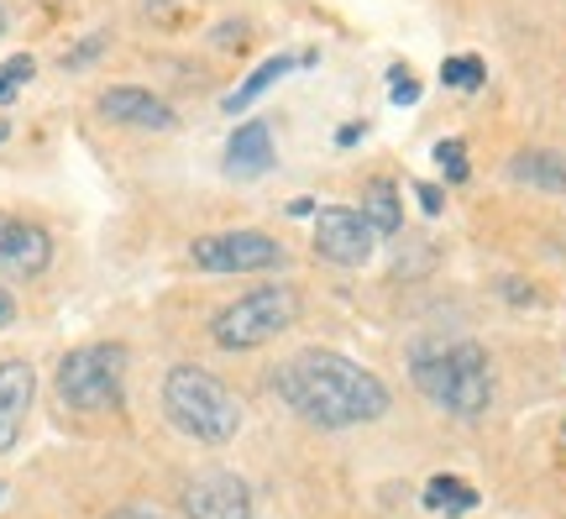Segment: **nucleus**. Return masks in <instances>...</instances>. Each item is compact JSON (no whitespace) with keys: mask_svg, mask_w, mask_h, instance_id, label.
<instances>
[{"mask_svg":"<svg viewBox=\"0 0 566 519\" xmlns=\"http://www.w3.org/2000/svg\"><path fill=\"white\" fill-rule=\"evenodd\" d=\"M273 388L294 415L321 430H346V425H367V419L388 415L384 378L342 352H325V346H304L289 362H279Z\"/></svg>","mask_w":566,"mask_h":519,"instance_id":"obj_1","label":"nucleus"},{"mask_svg":"<svg viewBox=\"0 0 566 519\" xmlns=\"http://www.w3.org/2000/svg\"><path fill=\"white\" fill-rule=\"evenodd\" d=\"M409 378L436 409L457 419H478L493 404V367L478 341H424L409 357Z\"/></svg>","mask_w":566,"mask_h":519,"instance_id":"obj_2","label":"nucleus"},{"mask_svg":"<svg viewBox=\"0 0 566 519\" xmlns=\"http://www.w3.org/2000/svg\"><path fill=\"white\" fill-rule=\"evenodd\" d=\"M163 415L179 425L184 436L205 440V446H226V440L242 430V404L237 394L226 388L216 373H205V367H168V378H163Z\"/></svg>","mask_w":566,"mask_h":519,"instance_id":"obj_3","label":"nucleus"},{"mask_svg":"<svg viewBox=\"0 0 566 519\" xmlns=\"http://www.w3.org/2000/svg\"><path fill=\"white\" fill-rule=\"evenodd\" d=\"M294 320H300V294L289 283H268V289H252L237 304H226L210 320V336L226 352H252V346H268L273 336H283Z\"/></svg>","mask_w":566,"mask_h":519,"instance_id":"obj_4","label":"nucleus"},{"mask_svg":"<svg viewBox=\"0 0 566 519\" xmlns=\"http://www.w3.org/2000/svg\"><path fill=\"white\" fill-rule=\"evenodd\" d=\"M122 383H126V346L122 341H95L80 346L59 362V399L69 409H116L122 404Z\"/></svg>","mask_w":566,"mask_h":519,"instance_id":"obj_5","label":"nucleus"},{"mask_svg":"<svg viewBox=\"0 0 566 519\" xmlns=\"http://www.w3.org/2000/svg\"><path fill=\"white\" fill-rule=\"evenodd\" d=\"M189 258H195V268H205V273H263V268H279L283 262V247H279V237H268V231L237 226V231L195 237Z\"/></svg>","mask_w":566,"mask_h":519,"instance_id":"obj_6","label":"nucleus"},{"mask_svg":"<svg viewBox=\"0 0 566 519\" xmlns=\"http://www.w3.org/2000/svg\"><path fill=\"white\" fill-rule=\"evenodd\" d=\"M378 247V231L367 226L363 210H346V205H325L315 216V252L336 268H363Z\"/></svg>","mask_w":566,"mask_h":519,"instance_id":"obj_7","label":"nucleus"},{"mask_svg":"<svg viewBox=\"0 0 566 519\" xmlns=\"http://www.w3.org/2000/svg\"><path fill=\"white\" fill-rule=\"evenodd\" d=\"M179 504L189 519H252V488L237 473H200V478H189Z\"/></svg>","mask_w":566,"mask_h":519,"instance_id":"obj_8","label":"nucleus"},{"mask_svg":"<svg viewBox=\"0 0 566 519\" xmlns=\"http://www.w3.org/2000/svg\"><path fill=\"white\" fill-rule=\"evenodd\" d=\"M101 116L122 121V126H142V132H174L179 126V111L153 90H137V84H111L101 95Z\"/></svg>","mask_w":566,"mask_h":519,"instance_id":"obj_9","label":"nucleus"},{"mask_svg":"<svg viewBox=\"0 0 566 519\" xmlns=\"http://www.w3.org/2000/svg\"><path fill=\"white\" fill-rule=\"evenodd\" d=\"M48 262H53V237L32 220H11L6 237H0V273L6 279H38V273H48Z\"/></svg>","mask_w":566,"mask_h":519,"instance_id":"obj_10","label":"nucleus"},{"mask_svg":"<svg viewBox=\"0 0 566 519\" xmlns=\"http://www.w3.org/2000/svg\"><path fill=\"white\" fill-rule=\"evenodd\" d=\"M38 394V373L32 362H0V451H11L21 436V419L32 409Z\"/></svg>","mask_w":566,"mask_h":519,"instance_id":"obj_11","label":"nucleus"},{"mask_svg":"<svg viewBox=\"0 0 566 519\" xmlns=\"http://www.w3.org/2000/svg\"><path fill=\"white\" fill-rule=\"evenodd\" d=\"M268 168H273V132H268L263 121L237 126L231 142H226V174H231V179H258Z\"/></svg>","mask_w":566,"mask_h":519,"instance_id":"obj_12","label":"nucleus"},{"mask_svg":"<svg viewBox=\"0 0 566 519\" xmlns=\"http://www.w3.org/2000/svg\"><path fill=\"white\" fill-rule=\"evenodd\" d=\"M509 179L530 184V189H541V195H566V158L562 153H546V147L514 153V158H509Z\"/></svg>","mask_w":566,"mask_h":519,"instance_id":"obj_13","label":"nucleus"},{"mask_svg":"<svg viewBox=\"0 0 566 519\" xmlns=\"http://www.w3.org/2000/svg\"><path fill=\"white\" fill-rule=\"evenodd\" d=\"M363 216L367 226L378 231V237H399V226H405V205H399V189L388 179H373L363 189Z\"/></svg>","mask_w":566,"mask_h":519,"instance_id":"obj_14","label":"nucleus"},{"mask_svg":"<svg viewBox=\"0 0 566 519\" xmlns=\"http://www.w3.org/2000/svg\"><path fill=\"white\" fill-rule=\"evenodd\" d=\"M294 63H300V59H294V53H279V59L258 63V69H252V74H247V80L237 84V90H231V95H226L221 105H226V111H231V116H237V111H247V105L258 101V95H263L268 84H279L283 74H289V69H294Z\"/></svg>","mask_w":566,"mask_h":519,"instance_id":"obj_15","label":"nucleus"},{"mask_svg":"<svg viewBox=\"0 0 566 519\" xmlns=\"http://www.w3.org/2000/svg\"><path fill=\"white\" fill-rule=\"evenodd\" d=\"M424 504L446 509V515H467V509H478V488H467L462 478H430L424 482Z\"/></svg>","mask_w":566,"mask_h":519,"instance_id":"obj_16","label":"nucleus"},{"mask_svg":"<svg viewBox=\"0 0 566 519\" xmlns=\"http://www.w3.org/2000/svg\"><path fill=\"white\" fill-rule=\"evenodd\" d=\"M441 80L451 84V90H478V84L488 80V69H483V59L462 53V59H446L441 63Z\"/></svg>","mask_w":566,"mask_h":519,"instance_id":"obj_17","label":"nucleus"},{"mask_svg":"<svg viewBox=\"0 0 566 519\" xmlns=\"http://www.w3.org/2000/svg\"><path fill=\"white\" fill-rule=\"evenodd\" d=\"M32 74H38V63L27 59V53H17L11 63H0V105L17 101V90L21 84H32Z\"/></svg>","mask_w":566,"mask_h":519,"instance_id":"obj_18","label":"nucleus"},{"mask_svg":"<svg viewBox=\"0 0 566 519\" xmlns=\"http://www.w3.org/2000/svg\"><path fill=\"white\" fill-rule=\"evenodd\" d=\"M436 163H441V174L451 184L467 179V147H462V142H441V147H436Z\"/></svg>","mask_w":566,"mask_h":519,"instance_id":"obj_19","label":"nucleus"},{"mask_svg":"<svg viewBox=\"0 0 566 519\" xmlns=\"http://www.w3.org/2000/svg\"><path fill=\"white\" fill-rule=\"evenodd\" d=\"M105 53V32H95V38H84L74 53H63V69H84L90 59H101Z\"/></svg>","mask_w":566,"mask_h":519,"instance_id":"obj_20","label":"nucleus"},{"mask_svg":"<svg viewBox=\"0 0 566 519\" xmlns=\"http://www.w3.org/2000/svg\"><path fill=\"white\" fill-rule=\"evenodd\" d=\"M388 84H394V101H399V105H415V101H420V84L409 80L405 69H394V74H388Z\"/></svg>","mask_w":566,"mask_h":519,"instance_id":"obj_21","label":"nucleus"},{"mask_svg":"<svg viewBox=\"0 0 566 519\" xmlns=\"http://www.w3.org/2000/svg\"><path fill=\"white\" fill-rule=\"evenodd\" d=\"M415 195H420V210L424 216H441V189H436V184H415Z\"/></svg>","mask_w":566,"mask_h":519,"instance_id":"obj_22","label":"nucleus"},{"mask_svg":"<svg viewBox=\"0 0 566 519\" xmlns=\"http://www.w3.org/2000/svg\"><path fill=\"white\" fill-rule=\"evenodd\" d=\"M17 320V300H11V289H0V331Z\"/></svg>","mask_w":566,"mask_h":519,"instance_id":"obj_23","label":"nucleus"},{"mask_svg":"<svg viewBox=\"0 0 566 519\" xmlns=\"http://www.w3.org/2000/svg\"><path fill=\"white\" fill-rule=\"evenodd\" d=\"M105 519H163V515H153V509H116V515H105Z\"/></svg>","mask_w":566,"mask_h":519,"instance_id":"obj_24","label":"nucleus"},{"mask_svg":"<svg viewBox=\"0 0 566 519\" xmlns=\"http://www.w3.org/2000/svg\"><path fill=\"white\" fill-rule=\"evenodd\" d=\"M6 137H11V126H6V121H0V142H6Z\"/></svg>","mask_w":566,"mask_h":519,"instance_id":"obj_25","label":"nucleus"},{"mask_svg":"<svg viewBox=\"0 0 566 519\" xmlns=\"http://www.w3.org/2000/svg\"><path fill=\"white\" fill-rule=\"evenodd\" d=\"M6 226H11V216H0V237H6Z\"/></svg>","mask_w":566,"mask_h":519,"instance_id":"obj_26","label":"nucleus"},{"mask_svg":"<svg viewBox=\"0 0 566 519\" xmlns=\"http://www.w3.org/2000/svg\"><path fill=\"white\" fill-rule=\"evenodd\" d=\"M0 32H6V6H0Z\"/></svg>","mask_w":566,"mask_h":519,"instance_id":"obj_27","label":"nucleus"}]
</instances>
